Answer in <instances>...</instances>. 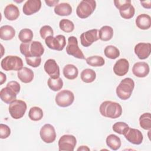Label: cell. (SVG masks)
Here are the masks:
<instances>
[{"label": "cell", "instance_id": "obj_1", "mask_svg": "<svg viewBox=\"0 0 151 151\" xmlns=\"http://www.w3.org/2000/svg\"><path fill=\"white\" fill-rule=\"evenodd\" d=\"M21 53L25 57H41L44 52V48L42 44L37 41L29 42H22L19 46Z\"/></svg>", "mask_w": 151, "mask_h": 151}, {"label": "cell", "instance_id": "obj_2", "mask_svg": "<svg viewBox=\"0 0 151 151\" xmlns=\"http://www.w3.org/2000/svg\"><path fill=\"white\" fill-rule=\"evenodd\" d=\"M100 114L106 117L116 119L122 114V107L118 103L112 101H104L100 106Z\"/></svg>", "mask_w": 151, "mask_h": 151}, {"label": "cell", "instance_id": "obj_3", "mask_svg": "<svg viewBox=\"0 0 151 151\" xmlns=\"http://www.w3.org/2000/svg\"><path fill=\"white\" fill-rule=\"evenodd\" d=\"M21 89L20 84L16 81L8 82L5 87L1 89L0 97L2 101L6 104H10L16 100L17 94Z\"/></svg>", "mask_w": 151, "mask_h": 151}, {"label": "cell", "instance_id": "obj_4", "mask_svg": "<svg viewBox=\"0 0 151 151\" xmlns=\"http://www.w3.org/2000/svg\"><path fill=\"white\" fill-rule=\"evenodd\" d=\"M134 87V82L132 78L127 77L122 80L116 87V92L117 97L121 100L129 99Z\"/></svg>", "mask_w": 151, "mask_h": 151}, {"label": "cell", "instance_id": "obj_5", "mask_svg": "<svg viewBox=\"0 0 151 151\" xmlns=\"http://www.w3.org/2000/svg\"><path fill=\"white\" fill-rule=\"evenodd\" d=\"M1 65L5 71H19L23 68V61L18 56L7 55L2 60Z\"/></svg>", "mask_w": 151, "mask_h": 151}, {"label": "cell", "instance_id": "obj_6", "mask_svg": "<svg viewBox=\"0 0 151 151\" xmlns=\"http://www.w3.org/2000/svg\"><path fill=\"white\" fill-rule=\"evenodd\" d=\"M96 8V2L94 0H83L80 2L76 9L77 16L84 19L90 16Z\"/></svg>", "mask_w": 151, "mask_h": 151}, {"label": "cell", "instance_id": "obj_7", "mask_svg": "<svg viewBox=\"0 0 151 151\" xmlns=\"http://www.w3.org/2000/svg\"><path fill=\"white\" fill-rule=\"evenodd\" d=\"M26 103L21 100H15L9 104L8 110L11 116L14 119L22 118L27 110Z\"/></svg>", "mask_w": 151, "mask_h": 151}, {"label": "cell", "instance_id": "obj_8", "mask_svg": "<svg viewBox=\"0 0 151 151\" xmlns=\"http://www.w3.org/2000/svg\"><path fill=\"white\" fill-rule=\"evenodd\" d=\"M74 100L73 93L68 90H63L58 93L55 98L56 104L61 107H66L71 105Z\"/></svg>", "mask_w": 151, "mask_h": 151}, {"label": "cell", "instance_id": "obj_9", "mask_svg": "<svg viewBox=\"0 0 151 151\" xmlns=\"http://www.w3.org/2000/svg\"><path fill=\"white\" fill-rule=\"evenodd\" d=\"M45 42L49 48L59 51H62L66 45L65 37L63 35L48 37L45 39Z\"/></svg>", "mask_w": 151, "mask_h": 151}, {"label": "cell", "instance_id": "obj_10", "mask_svg": "<svg viewBox=\"0 0 151 151\" xmlns=\"http://www.w3.org/2000/svg\"><path fill=\"white\" fill-rule=\"evenodd\" d=\"M66 52L68 55L78 59H85V57L78 45V40L74 36H70L68 38L66 46Z\"/></svg>", "mask_w": 151, "mask_h": 151}, {"label": "cell", "instance_id": "obj_11", "mask_svg": "<svg viewBox=\"0 0 151 151\" xmlns=\"http://www.w3.org/2000/svg\"><path fill=\"white\" fill-rule=\"evenodd\" d=\"M77 144V140L74 136L71 134L63 135L58 140V149L60 151H73Z\"/></svg>", "mask_w": 151, "mask_h": 151}, {"label": "cell", "instance_id": "obj_12", "mask_svg": "<svg viewBox=\"0 0 151 151\" xmlns=\"http://www.w3.org/2000/svg\"><path fill=\"white\" fill-rule=\"evenodd\" d=\"M42 140L46 143H51L56 139V132L54 126L50 124H45L40 132Z\"/></svg>", "mask_w": 151, "mask_h": 151}, {"label": "cell", "instance_id": "obj_13", "mask_svg": "<svg viewBox=\"0 0 151 151\" xmlns=\"http://www.w3.org/2000/svg\"><path fill=\"white\" fill-rule=\"evenodd\" d=\"M98 29H93L82 33L80 35L81 44L83 47L90 46L94 42L97 41L99 38Z\"/></svg>", "mask_w": 151, "mask_h": 151}, {"label": "cell", "instance_id": "obj_14", "mask_svg": "<svg viewBox=\"0 0 151 151\" xmlns=\"http://www.w3.org/2000/svg\"><path fill=\"white\" fill-rule=\"evenodd\" d=\"M123 135L128 142L134 145H140L142 143L143 140L142 132L136 129L129 127Z\"/></svg>", "mask_w": 151, "mask_h": 151}, {"label": "cell", "instance_id": "obj_15", "mask_svg": "<svg viewBox=\"0 0 151 151\" xmlns=\"http://www.w3.org/2000/svg\"><path fill=\"white\" fill-rule=\"evenodd\" d=\"M44 68L50 78L55 79L60 77V67L55 60H47L44 64Z\"/></svg>", "mask_w": 151, "mask_h": 151}, {"label": "cell", "instance_id": "obj_16", "mask_svg": "<svg viewBox=\"0 0 151 151\" xmlns=\"http://www.w3.org/2000/svg\"><path fill=\"white\" fill-rule=\"evenodd\" d=\"M134 51V53L139 59L145 60L150 54L151 44L150 43L139 42L135 45Z\"/></svg>", "mask_w": 151, "mask_h": 151}, {"label": "cell", "instance_id": "obj_17", "mask_svg": "<svg viewBox=\"0 0 151 151\" xmlns=\"http://www.w3.org/2000/svg\"><path fill=\"white\" fill-rule=\"evenodd\" d=\"M41 7L40 0H28L22 7V11L25 15H31L40 11Z\"/></svg>", "mask_w": 151, "mask_h": 151}, {"label": "cell", "instance_id": "obj_18", "mask_svg": "<svg viewBox=\"0 0 151 151\" xmlns=\"http://www.w3.org/2000/svg\"><path fill=\"white\" fill-rule=\"evenodd\" d=\"M129 69V63L126 58H120L118 60L113 66V71L118 76H123L126 75Z\"/></svg>", "mask_w": 151, "mask_h": 151}, {"label": "cell", "instance_id": "obj_19", "mask_svg": "<svg viewBox=\"0 0 151 151\" xmlns=\"http://www.w3.org/2000/svg\"><path fill=\"white\" fill-rule=\"evenodd\" d=\"M150 68L147 63L145 62L136 63L132 68L133 74L139 78L146 77L149 73Z\"/></svg>", "mask_w": 151, "mask_h": 151}, {"label": "cell", "instance_id": "obj_20", "mask_svg": "<svg viewBox=\"0 0 151 151\" xmlns=\"http://www.w3.org/2000/svg\"><path fill=\"white\" fill-rule=\"evenodd\" d=\"M4 14L5 17L9 21L16 20L19 16V11L18 8L12 4H10L6 6L4 9Z\"/></svg>", "mask_w": 151, "mask_h": 151}, {"label": "cell", "instance_id": "obj_21", "mask_svg": "<svg viewBox=\"0 0 151 151\" xmlns=\"http://www.w3.org/2000/svg\"><path fill=\"white\" fill-rule=\"evenodd\" d=\"M136 26L140 29H148L151 27V18L146 14H142L137 17L135 20Z\"/></svg>", "mask_w": 151, "mask_h": 151}, {"label": "cell", "instance_id": "obj_22", "mask_svg": "<svg viewBox=\"0 0 151 151\" xmlns=\"http://www.w3.org/2000/svg\"><path fill=\"white\" fill-rule=\"evenodd\" d=\"M17 76L19 80L24 83H29L33 80L34 72L30 68L24 67L18 71Z\"/></svg>", "mask_w": 151, "mask_h": 151}, {"label": "cell", "instance_id": "obj_23", "mask_svg": "<svg viewBox=\"0 0 151 151\" xmlns=\"http://www.w3.org/2000/svg\"><path fill=\"white\" fill-rule=\"evenodd\" d=\"M15 35V29L11 25H5L0 28V38L3 40H11Z\"/></svg>", "mask_w": 151, "mask_h": 151}, {"label": "cell", "instance_id": "obj_24", "mask_svg": "<svg viewBox=\"0 0 151 151\" xmlns=\"http://www.w3.org/2000/svg\"><path fill=\"white\" fill-rule=\"evenodd\" d=\"M54 12L59 16H68L72 13L71 6L65 2L57 4L54 8Z\"/></svg>", "mask_w": 151, "mask_h": 151}, {"label": "cell", "instance_id": "obj_25", "mask_svg": "<svg viewBox=\"0 0 151 151\" xmlns=\"http://www.w3.org/2000/svg\"><path fill=\"white\" fill-rule=\"evenodd\" d=\"M99 38L103 41L110 40L113 36V28L108 25L103 26L98 32Z\"/></svg>", "mask_w": 151, "mask_h": 151}, {"label": "cell", "instance_id": "obj_26", "mask_svg": "<svg viewBox=\"0 0 151 151\" xmlns=\"http://www.w3.org/2000/svg\"><path fill=\"white\" fill-rule=\"evenodd\" d=\"M64 76L68 80H74L77 77L78 70L73 64H67L64 66L63 70Z\"/></svg>", "mask_w": 151, "mask_h": 151}, {"label": "cell", "instance_id": "obj_27", "mask_svg": "<svg viewBox=\"0 0 151 151\" xmlns=\"http://www.w3.org/2000/svg\"><path fill=\"white\" fill-rule=\"evenodd\" d=\"M106 144L113 150H118L122 145L120 139L116 135L111 134L109 135L106 140Z\"/></svg>", "mask_w": 151, "mask_h": 151}, {"label": "cell", "instance_id": "obj_28", "mask_svg": "<svg viewBox=\"0 0 151 151\" xmlns=\"http://www.w3.org/2000/svg\"><path fill=\"white\" fill-rule=\"evenodd\" d=\"M81 80L86 83H90L93 82L96 78V72L90 68H86L82 71L81 73Z\"/></svg>", "mask_w": 151, "mask_h": 151}, {"label": "cell", "instance_id": "obj_29", "mask_svg": "<svg viewBox=\"0 0 151 151\" xmlns=\"http://www.w3.org/2000/svg\"><path fill=\"white\" fill-rule=\"evenodd\" d=\"M28 116L32 121H39L43 117V111L39 107H32L29 110Z\"/></svg>", "mask_w": 151, "mask_h": 151}, {"label": "cell", "instance_id": "obj_30", "mask_svg": "<svg viewBox=\"0 0 151 151\" xmlns=\"http://www.w3.org/2000/svg\"><path fill=\"white\" fill-rule=\"evenodd\" d=\"M140 127L145 130L151 129V115L150 113H145L139 117Z\"/></svg>", "mask_w": 151, "mask_h": 151}, {"label": "cell", "instance_id": "obj_31", "mask_svg": "<svg viewBox=\"0 0 151 151\" xmlns=\"http://www.w3.org/2000/svg\"><path fill=\"white\" fill-rule=\"evenodd\" d=\"M33 36L34 35L32 31L28 28H24L21 29L18 34L19 40L24 43L31 42Z\"/></svg>", "mask_w": 151, "mask_h": 151}, {"label": "cell", "instance_id": "obj_32", "mask_svg": "<svg viewBox=\"0 0 151 151\" xmlns=\"http://www.w3.org/2000/svg\"><path fill=\"white\" fill-rule=\"evenodd\" d=\"M47 84L51 90L57 91L61 90L63 87V81L60 77L55 79L50 77L47 81Z\"/></svg>", "mask_w": 151, "mask_h": 151}, {"label": "cell", "instance_id": "obj_33", "mask_svg": "<svg viewBox=\"0 0 151 151\" xmlns=\"http://www.w3.org/2000/svg\"><path fill=\"white\" fill-rule=\"evenodd\" d=\"M88 65L92 67H101L105 64L104 59L99 55L91 56L86 59Z\"/></svg>", "mask_w": 151, "mask_h": 151}, {"label": "cell", "instance_id": "obj_34", "mask_svg": "<svg viewBox=\"0 0 151 151\" xmlns=\"http://www.w3.org/2000/svg\"><path fill=\"white\" fill-rule=\"evenodd\" d=\"M104 55L106 57L110 59H116L120 55L119 50L113 45H107L104 48Z\"/></svg>", "mask_w": 151, "mask_h": 151}, {"label": "cell", "instance_id": "obj_35", "mask_svg": "<svg viewBox=\"0 0 151 151\" xmlns=\"http://www.w3.org/2000/svg\"><path fill=\"white\" fill-rule=\"evenodd\" d=\"M60 28L65 32H71L74 29V23L67 19H62L59 22Z\"/></svg>", "mask_w": 151, "mask_h": 151}, {"label": "cell", "instance_id": "obj_36", "mask_svg": "<svg viewBox=\"0 0 151 151\" xmlns=\"http://www.w3.org/2000/svg\"><path fill=\"white\" fill-rule=\"evenodd\" d=\"M129 127V126L127 123L122 122H119L115 123L113 125L112 128L114 132L120 134H123Z\"/></svg>", "mask_w": 151, "mask_h": 151}, {"label": "cell", "instance_id": "obj_37", "mask_svg": "<svg viewBox=\"0 0 151 151\" xmlns=\"http://www.w3.org/2000/svg\"><path fill=\"white\" fill-rule=\"evenodd\" d=\"M119 13H120V16L123 18L129 19L132 18L134 15L135 9H134V6L132 5H131L130 6H129L126 9H125L123 11H119Z\"/></svg>", "mask_w": 151, "mask_h": 151}, {"label": "cell", "instance_id": "obj_38", "mask_svg": "<svg viewBox=\"0 0 151 151\" xmlns=\"http://www.w3.org/2000/svg\"><path fill=\"white\" fill-rule=\"evenodd\" d=\"M113 2L119 11L126 9L132 5L130 0H115Z\"/></svg>", "mask_w": 151, "mask_h": 151}, {"label": "cell", "instance_id": "obj_39", "mask_svg": "<svg viewBox=\"0 0 151 151\" xmlns=\"http://www.w3.org/2000/svg\"><path fill=\"white\" fill-rule=\"evenodd\" d=\"M40 34L42 39H45L48 37L53 36L54 32L52 28L50 25H44L41 28Z\"/></svg>", "mask_w": 151, "mask_h": 151}, {"label": "cell", "instance_id": "obj_40", "mask_svg": "<svg viewBox=\"0 0 151 151\" xmlns=\"http://www.w3.org/2000/svg\"><path fill=\"white\" fill-rule=\"evenodd\" d=\"M25 60L27 62V64L31 66L32 67H38L40 66L41 63V57H25Z\"/></svg>", "mask_w": 151, "mask_h": 151}, {"label": "cell", "instance_id": "obj_41", "mask_svg": "<svg viewBox=\"0 0 151 151\" xmlns=\"http://www.w3.org/2000/svg\"><path fill=\"white\" fill-rule=\"evenodd\" d=\"M11 134V129L6 124H0V137L1 139H6Z\"/></svg>", "mask_w": 151, "mask_h": 151}, {"label": "cell", "instance_id": "obj_42", "mask_svg": "<svg viewBox=\"0 0 151 151\" xmlns=\"http://www.w3.org/2000/svg\"><path fill=\"white\" fill-rule=\"evenodd\" d=\"M45 2L46 3V4L48 6H56L58 3L59 2L58 0H45Z\"/></svg>", "mask_w": 151, "mask_h": 151}, {"label": "cell", "instance_id": "obj_43", "mask_svg": "<svg viewBox=\"0 0 151 151\" xmlns=\"http://www.w3.org/2000/svg\"><path fill=\"white\" fill-rule=\"evenodd\" d=\"M140 4L142 5L146 9H150L151 8V1H140Z\"/></svg>", "mask_w": 151, "mask_h": 151}, {"label": "cell", "instance_id": "obj_44", "mask_svg": "<svg viewBox=\"0 0 151 151\" xmlns=\"http://www.w3.org/2000/svg\"><path fill=\"white\" fill-rule=\"evenodd\" d=\"M6 77L5 74H4L2 72H1V85H2L6 81Z\"/></svg>", "mask_w": 151, "mask_h": 151}, {"label": "cell", "instance_id": "obj_45", "mask_svg": "<svg viewBox=\"0 0 151 151\" xmlns=\"http://www.w3.org/2000/svg\"><path fill=\"white\" fill-rule=\"evenodd\" d=\"M77 150H90V149L86 146H81L77 149Z\"/></svg>", "mask_w": 151, "mask_h": 151}]
</instances>
